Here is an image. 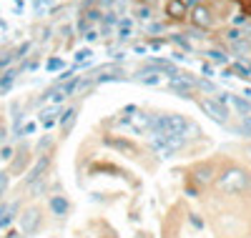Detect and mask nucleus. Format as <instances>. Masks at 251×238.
<instances>
[{"label":"nucleus","mask_w":251,"mask_h":238,"mask_svg":"<svg viewBox=\"0 0 251 238\" xmlns=\"http://www.w3.org/2000/svg\"><path fill=\"white\" fill-rule=\"evenodd\" d=\"M201 111L208 116V118H214L216 123H228V108L224 105V103H219V100H214V98H203L201 100Z\"/></svg>","instance_id":"4"},{"label":"nucleus","mask_w":251,"mask_h":238,"mask_svg":"<svg viewBox=\"0 0 251 238\" xmlns=\"http://www.w3.org/2000/svg\"><path fill=\"white\" fill-rule=\"evenodd\" d=\"M149 128L153 133H169V136H181V138H186L188 133H196V125H191L181 116H156L151 118Z\"/></svg>","instance_id":"1"},{"label":"nucleus","mask_w":251,"mask_h":238,"mask_svg":"<svg viewBox=\"0 0 251 238\" xmlns=\"http://www.w3.org/2000/svg\"><path fill=\"white\" fill-rule=\"evenodd\" d=\"M5 188H8V173H3V170H0V196L5 193Z\"/></svg>","instance_id":"17"},{"label":"nucleus","mask_w":251,"mask_h":238,"mask_svg":"<svg viewBox=\"0 0 251 238\" xmlns=\"http://www.w3.org/2000/svg\"><path fill=\"white\" fill-rule=\"evenodd\" d=\"M75 116H78V113H75V108H68V111L63 113V118H60V125H63V131H66V133L71 131V123H75Z\"/></svg>","instance_id":"12"},{"label":"nucleus","mask_w":251,"mask_h":238,"mask_svg":"<svg viewBox=\"0 0 251 238\" xmlns=\"http://www.w3.org/2000/svg\"><path fill=\"white\" fill-rule=\"evenodd\" d=\"M221 186H224V190H228V193H244V190L249 188L246 170H241V168H228V170H224Z\"/></svg>","instance_id":"3"},{"label":"nucleus","mask_w":251,"mask_h":238,"mask_svg":"<svg viewBox=\"0 0 251 238\" xmlns=\"http://www.w3.org/2000/svg\"><path fill=\"white\" fill-rule=\"evenodd\" d=\"M48 166H50V158L48 156H43L33 168H30V173H28V178H25V183L28 186H33V183H40V178H43V173L48 170Z\"/></svg>","instance_id":"6"},{"label":"nucleus","mask_w":251,"mask_h":238,"mask_svg":"<svg viewBox=\"0 0 251 238\" xmlns=\"http://www.w3.org/2000/svg\"><path fill=\"white\" fill-rule=\"evenodd\" d=\"M20 228H23L25 236H33L40 228V211L38 208H28L23 215H20Z\"/></svg>","instance_id":"5"},{"label":"nucleus","mask_w":251,"mask_h":238,"mask_svg":"<svg viewBox=\"0 0 251 238\" xmlns=\"http://www.w3.org/2000/svg\"><path fill=\"white\" fill-rule=\"evenodd\" d=\"M176 43H178V46H183V48H188V43H186L181 35H176Z\"/></svg>","instance_id":"25"},{"label":"nucleus","mask_w":251,"mask_h":238,"mask_svg":"<svg viewBox=\"0 0 251 238\" xmlns=\"http://www.w3.org/2000/svg\"><path fill=\"white\" fill-rule=\"evenodd\" d=\"M183 143H186V138H181V136H169V133H153L151 136V148L156 150L161 158L174 156L176 150L183 148Z\"/></svg>","instance_id":"2"},{"label":"nucleus","mask_w":251,"mask_h":238,"mask_svg":"<svg viewBox=\"0 0 251 238\" xmlns=\"http://www.w3.org/2000/svg\"><path fill=\"white\" fill-rule=\"evenodd\" d=\"M48 5H50V0H35V10H38V13H43Z\"/></svg>","instance_id":"21"},{"label":"nucleus","mask_w":251,"mask_h":238,"mask_svg":"<svg viewBox=\"0 0 251 238\" xmlns=\"http://www.w3.org/2000/svg\"><path fill=\"white\" fill-rule=\"evenodd\" d=\"M171 88H174V93H178L181 98H191V85H188V83H181V80H176V83L171 85Z\"/></svg>","instance_id":"13"},{"label":"nucleus","mask_w":251,"mask_h":238,"mask_svg":"<svg viewBox=\"0 0 251 238\" xmlns=\"http://www.w3.org/2000/svg\"><path fill=\"white\" fill-rule=\"evenodd\" d=\"M13 78H15V73H5V78L0 80V88H10V83H13Z\"/></svg>","instance_id":"18"},{"label":"nucleus","mask_w":251,"mask_h":238,"mask_svg":"<svg viewBox=\"0 0 251 238\" xmlns=\"http://www.w3.org/2000/svg\"><path fill=\"white\" fill-rule=\"evenodd\" d=\"M188 221H191V226H196V228H201V226H203V221L199 218L196 213H194V215H191V218H188Z\"/></svg>","instance_id":"23"},{"label":"nucleus","mask_w":251,"mask_h":238,"mask_svg":"<svg viewBox=\"0 0 251 238\" xmlns=\"http://www.w3.org/2000/svg\"><path fill=\"white\" fill-rule=\"evenodd\" d=\"M228 100H231V105H234V111H239L244 118L251 113V103L249 100H244V98H239V95H228Z\"/></svg>","instance_id":"8"},{"label":"nucleus","mask_w":251,"mask_h":238,"mask_svg":"<svg viewBox=\"0 0 251 238\" xmlns=\"http://www.w3.org/2000/svg\"><path fill=\"white\" fill-rule=\"evenodd\" d=\"M166 10H169L171 18H183V15H186V3H183V0H171Z\"/></svg>","instance_id":"10"},{"label":"nucleus","mask_w":251,"mask_h":238,"mask_svg":"<svg viewBox=\"0 0 251 238\" xmlns=\"http://www.w3.org/2000/svg\"><path fill=\"white\" fill-rule=\"evenodd\" d=\"M211 23H214L211 13H208L203 5H196V8H194V25H199V28H208Z\"/></svg>","instance_id":"7"},{"label":"nucleus","mask_w":251,"mask_h":238,"mask_svg":"<svg viewBox=\"0 0 251 238\" xmlns=\"http://www.w3.org/2000/svg\"><path fill=\"white\" fill-rule=\"evenodd\" d=\"M239 131H241L244 136H251V116H246V118H244V125L239 128Z\"/></svg>","instance_id":"16"},{"label":"nucleus","mask_w":251,"mask_h":238,"mask_svg":"<svg viewBox=\"0 0 251 238\" xmlns=\"http://www.w3.org/2000/svg\"><path fill=\"white\" fill-rule=\"evenodd\" d=\"M226 38H228V43H239V40H241V30H236V28H234V30H228Z\"/></svg>","instance_id":"15"},{"label":"nucleus","mask_w":251,"mask_h":238,"mask_svg":"<svg viewBox=\"0 0 251 238\" xmlns=\"http://www.w3.org/2000/svg\"><path fill=\"white\" fill-rule=\"evenodd\" d=\"M35 131V123H28L25 128H23V133H33Z\"/></svg>","instance_id":"24"},{"label":"nucleus","mask_w":251,"mask_h":238,"mask_svg":"<svg viewBox=\"0 0 251 238\" xmlns=\"http://www.w3.org/2000/svg\"><path fill=\"white\" fill-rule=\"evenodd\" d=\"M0 141H3V131H0Z\"/></svg>","instance_id":"26"},{"label":"nucleus","mask_w":251,"mask_h":238,"mask_svg":"<svg viewBox=\"0 0 251 238\" xmlns=\"http://www.w3.org/2000/svg\"><path fill=\"white\" fill-rule=\"evenodd\" d=\"M58 68H63V60H58V58L48 60V71H58Z\"/></svg>","instance_id":"22"},{"label":"nucleus","mask_w":251,"mask_h":238,"mask_svg":"<svg viewBox=\"0 0 251 238\" xmlns=\"http://www.w3.org/2000/svg\"><path fill=\"white\" fill-rule=\"evenodd\" d=\"M40 123H43L46 128H50V125L55 123V111H46V113H43V118H40Z\"/></svg>","instance_id":"14"},{"label":"nucleus","mask_w":251,"mask_h":238,"mask_svg":"<svg viewBox=\"0 0 251 238\" xmlns=\"http://www.w3.org/2000/svg\"><path fill=\"white\" fill-rule=\"evenodd\" d=\"M208 58H211L214 63H226V58H224V53H219V50H211V53H208Z\"/></svg>","instance_id":"19"},{"label":"nucleus","mask_w":251,"mask_h":238,"mask_svg":"<svg viewBox=\"0 0 251 238\" xmlns=\"http://www.w3.org/2000/svg\"><path fill=\"white\" fill-rule=\"evenodd\" d=\"M50 211H53L55 215H66V213H68V201L63 198V196H53V198H50Z\"/></svg>","instance_id":"9"},{"label":"nucleus","mask_w":251,"mask_h":238,"mask_svg":"<svg viewBox=\"0 0 251 238\" xmlns=\"http://www.w3.org/2000/svg\"><path fill=\"white\" fill-rule=\"evenodd\" d=\"M13 213H15V206H0V228H8L10 226Z\"/></svg>","instance_id":"11"},{"label":"nucleus","mask_w":251,"mask_h":238,"mask_svg":"<svg viewBox=\"0 0 251 238\" xmlns=\"http://www.w3.org/2000/svg\"><path fill=\"white\" fill-rule=\"evenodd\" d=\"M208 173H211V170H208L206 166H203V168H196V176H199V181H208Z\"/></svg>","instance_id":"20"}]
</instances>
